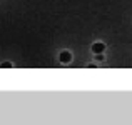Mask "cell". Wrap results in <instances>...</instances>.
I'll return each instance as SVG.
<instances>
[{
    "label": "cell",
    "mask_w": 132,
    "mask_h": 125,
    "mask_svg": "<svg viewBox=\"0 0 132 125\" xmlns=\"http://www.w3.org/2000/svg\"><path fill=\"white\" fill-rule=\"evenodd\" d=\"M59 58H60L62 64H69V62L72 60V55H70V52L65 50V52H62V53H60V57H59Z\"/></svg>",
    "instance_id": "2"
},
{
    "label": "cell",
    "mask_w": 132,
    "mask_h": 125,
    "mask_svg": "<svg viewBox=\"0 0 132 125\" xmlns=\"http://www.w3.org/2000/svg\"><path fill=\"white\" fill-rule=\"evenodd\" d=\"M0 67H2V68H9V67H12V64H9V62H7V64H2Z\"/></svg>",
    "instance_id": "4"
},
{
    "label": "cell",
    "mask_w": 132,
    "mask_h": 125,
    "mask_svg": "<svg viewBox=\"0 0 132 125\" xmlns=\"http://www.w3.org/2000/svg\"><path fill=\"white\" fill-rule=\"evenodd\" d=\"M95 60H97V62L104 60V55H102V53H95Z\"/></svg>",
    "instance_id": "3"
},
{
    "label": "cell",
    "mask_w": 132,
    "mask_h": 125,
    "mask_svg": "<svg viewBox=\"0 0 132 125\" xmlns=\"http://www.w3.org/2000/svg\"><path fill=\"white\" fill-rule=\"evenodd\" d=\"M90 50H92L94 53H102V52L105 50V45H104L102 42H95V43H92Z\"/></svg>",
    "instance_id": "1"
}]
</instances>
